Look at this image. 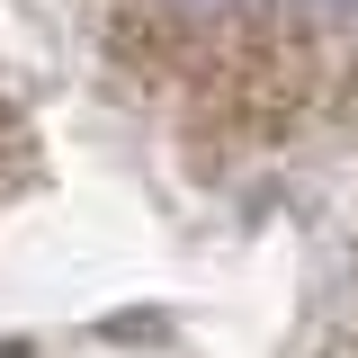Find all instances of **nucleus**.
Instances as JSON below:
<instances>
[{
    "label": "nucleus",
    "mask_w": 358,
    "mask_h": 358,
    "mask_svg": "<svg viewBox=\"0 0 358 358\" xmlns=\"http://www.w3.org/2000/svg\"><path fill=\"white\" fill-rule=\"evenodd\" d=\"M287 18H296V27H322V36H331V27H358V0H287Z\"/></svg>",
    "instance_id": "1"
},
{
    "label": "nucleus",
    "mask_w": 358,
    "mask_h": 358,
    "mask_svg": "<svg viewBox=\"0 0 358 358\" xmlns=\"http://www.w3.org/2000/svg\"><path fill=\"white\" fill-rule=\"evenodd\" d=\"M152 9H171L179 27H224L233 18V0H152Z\"/></svg>",
    "instance_id": "2"
}]
</instances>
